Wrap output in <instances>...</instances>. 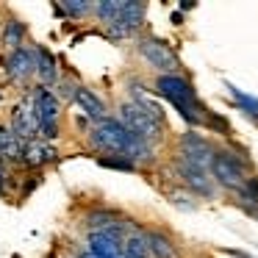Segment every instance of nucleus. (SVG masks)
<instances>
[{
    "mask_svg": "<svg viewBox=\"0 0 258 258\" xmlns=\"http://www.w3.org/2000/svg\"><path fill=\"white\" fill-rule=\"evenodd\" d=\"M86 145L97 153V156H119L128 158L136 167H150L156 164V145L134 136L117 117H106L95 125H86Z\"/></svg>",
    "mask_w": 258,
    "mask_h": 258,
    "instance_id": "nucleus-1",
    "label": "nucleus"
},
{
    "mask_svg": "<svg viewBox=\"0 0 258 258\" xmlns=\"http://www.w3.org/2000/svg\"><path fill=\"white\" fill-rule=\"evenodd\" d=\"M92 17L106 28V34L114 42L136 39L142 25H145L147 6L145 3H134V0H125V3H119V0H100V3H95Z\"/></svg>",
    "mask_w": 258,
    "mask_h": 258,
    "instance_id": "nucleus-2",
    "label": "nucleus"
},
{
    "mask_svg": "<svg viewBox=\"0 0 258 258\" xmlns=\"http://www.w3.org/2000/svg\"><path fill=\"white\" fill-rule=\"evenodd\" d=\"M156 92H158V97H164V100L180 114L183 122L195 125V128L206 125V117H208L211 108L200 103L197 89L191 86L189 78H183L180 73L178 75H158L156 78Z\"/></svg>",
    "mask_w": 258,
    "mask_h": 258,
    "instance_id": "nucleus-3",
    "label": "nucleus"
},
{
    "mask_svg": "<svg viewBox=\"0 0 258 258\" xmlns=\"http://www.w3.org/2000/svg\"><path fill=\"white\" fill-rule=\"evenodd\" d=\"M208 172H211V178L217 186H222V189H228V191H236V195H239L247 186V180L252 178L250 161H247L244 156H239V153L228 150V147H217Z\"/></svg>",
    "mask_w": 258,
    "mask_h": 258,
    "instance_id": "nucleus-4",
    "label": "nucleus"
},
{
    "mask_svg": "<svg viewBox=\"0 0 258 258\" xmlns=\"http://www.w3.org/2000/svg\"><path fill=\"white\" fill-rule=\"evenodd\" d=\"M31 103V111H34L36 122H39V139L45 142H56L58 134H61V103L53 95L47 86H31L25 92Z\"/></svg>",
    "mask_w": 258,
    "mask_h": 258,
    "instance_id": "nucleus-5",
    "label": "nucleus"
},
{
    "mask_svg": "<svg viewBox=\"0 0 258 258\" xmlns=\"http://www.w3.org/2000/svg\"><path fill=\"white\" fill-rule=\"evenodd\" d=\"M114 117H117L134 136L150 142V145H158V142L164 139V131H167V122H161L158 117H153L150 111H145L142 106H136V103H131V100L119 103Z\"/></svg>",
    "mask_w": 258,
    "mask_h": 258,
    "instance_id": "nucleus-6",
    "label": "nucleus"
},
{
    "mask_svg": "<svg viewBox=\"0 0 258 258\" xmlns=\"http://www.w3.org/2000/svg\"><path fill=\"white\" fill-rule=\"evenodd\" d=\"M136 53L150 70L158 75H178L180 73V58L178 53L169 47V42L158 39V36H136Z\"/></svg>",
    "mask_w": 258,
    "mask_h": 258,
    "instance_id": "nucleus-7",
    "label": "nucleus"
},
{
    "mask_svg": "<svg viewBox=\"0 0 258 258\" xmlns=\"http://www.w3.org/2000/svg\"><path fill=\"white\" fill-rule=\"evenodd\" d=\"M84 228L86 233H108V236H117V239H125L134 230V219L119 214L117 208L97 206L84 214Z\"/></svg>",
    "mask_w": 258,
    "mask_h": 258,
    "instance_id": "nucleus-8",
    "label": "nucleus"
},
{
    "mask_svg": "<svg viewBox=\"0 0 258 258\" xmlns=\"http://www.w3.org/2000/svg\"><path fill=\"white\" fill-rule=\"evenodd\" d=\"M172 169H175V178L178 183L189 191L191 197H203V200H214L217 197V183H214L211 172L208 169H200L195 164H186L180 158L172 161Z\"/></svg>",
    "mask_w": 258,
    "mask_h": 258,
    "instance_id": "nucleus-9",
    "label": "nucleus"
},
{
    "mask_svg": "<svg viewBox=\"0 0 258 258\" xmlns=\"http://www.w3.org/2000/svg\"><path fill=\"white\" fill-rule=\"evenodd\" d=\"M214 153H217V147H214L203 134L186 131V134L180 136V142H178V156L175 158H180V161H186V164H195V167H200V169H208L211 167Z\"/></svg>",
    "mask_w": 258,
    "mask_h": 258,
    "instance_id": "nucleus-10",
    "label": "nucleus"
},
{
    "mask_svg": "<svg viewBox=\"0 0 258 258\" xmlns=\"http://www.w3.org/2000/svg\"><path fill=\"white\" fill-rule=\"evenodd\" d=\"M3 70H6V78L17 86H31V81L36 78V56L34 47L25 45L20 50L9 53L6 61H3Z\"/></svg>",
    "mask_w": 258,
    "mask_h": 258,
    "instance_id": "nucleus-11",
    "label": "nucleus"
},
{
    "mask_svg": "<svg viewBox=\"0 0 258 258\" xmlns=\"http://www.w3.org/2000/svg\"><path fill=\"white\" fill-rule=\"evenodd\" d=\"M9 131L17 136L20 142H31V139H39V122H36L34 111H31V103L28 97L14 103L12 108V117H9Z\"/></svg>",
    "mask_w": 258,
    "mask_h": 258,
    "instance_id": "nucleus-12",
    "label": "nucleus"
},
{
    "mask_svg": "<svg viewBox=\"0 0 258 258\" xmlns=\"http://www.w3.org/2000/svg\"><path fill=\"white\" fill-rule=\"evenodd\" d=\"M58 161V150L53 142H45V139H31L23 145V167L34 169V172H42L45 167Z\"/></svg>",
    "mask_w": 258,
    "mask_h": 258,
    "instance_id": "nucleus-13",
    "label": "nucleus"
},
{
    "mask_svg": "<svg viewBox=\"0 0 258 258\" xmlns=\"http://www.w3.org/2000/svg\"><path fill=\"white\" fill-rule=\"evenodd\" d=\"M73 106L81 108V117L86 119V125H95V122H100V119L111 117V114H108L106 100H103V97L97 95L95 89H89V86H78Z\"/></svg>",
    "mask_w": 258,
    "mask_h": 258,
    "instance_id": "nucleus-14",
    "label": "nucleus"
},
{
    "mask_svg": "<svg viewBox=\"0 0 258 258\" xmlns=\"http://www.w3.org/2000/svg\"><path fill=\"white\" fill-rule=\"evenodd\" d=\"M84 247L92 258H125L122 239L108 236V233H86Z\"/></svg>",
    "mask_w": 258,
    "mask_h": 258,
    "instance_id": "nucleus-15",
    "label": "nucleus"
},
{
    "mask_svg": "<svg viewBox=\"0 0 258 258\" xmlns=\"http://www.w3.org/2000/svg\"><path fill=\"white\" fill-rule=\"evenodd\" d=\"M34 56H36V81H39V86L53 89L61 81V67H58L56 56L45 45H34Z\"/></svg>",
    "mask_w": 258,
    "mask_h": 258,
    "instance_id": "nucleus-16",
    "label": "nucleus"
},
{
    "mask_svg": "<svg viewBox=\"0 0 258 258\" xmlns=\"http://www.w3.org/2000/svg\"><path fill=\"white\" fill-rule=\"evenodd\" d=\"M0 45L6 47L9 53L20 50V47L28 45V25L23 23L20 17H6V23L0 25Z\"/></svg>",
    "mask_w": 258,
    "mask_h": 258,
    "instance_id": "nucleus-17",
    "label": "nucleus"
},
{
    "mask_svg": "<svg viewBox=\"0 0 258 258\" xmlns=\"http://www.w3.org/2000/svg\"><path fill=\"white\" fill-rule=\"evenodd\" d=\"M145 241L150 258H178V244L164 230H145Z\"/></svg>",
    "mask_w": 258,
    "mask_h": 258,
    "instance_id": "nucleus-18",
    "label": "nucleus"
},
{
    "mask_svg": "<svg viewBox=\"0 0 258 258\" xmlns=\"http://www.w3.org/2000/svg\"><path fill=\"white\" fill-rule=\"evenodd\" d=\"M228 92H230V97H233V103L241 108V111L247 114V117H252L258 122V97H252V95H247V92H241L239 86H233V84H228Z\"/></svg>",
    "mask_w": 258,
    "mask_h": 258,
    "instance_id": "nucleus-19",
    "label": "nucleus"
},
{
    "mask_svg": "<svg viewBox=\"0 0 258 258\" xmlns=\"http://www.w3.org/2000/svg\"><path fill=\"white\" fill-rule=\"evenodd\" d=\"M56 9L64 14V17L86 20V17H92V12H95V3H86V0H78V3H73V0H64V3H58Z\"/></svg>",
    "mask_w": 258,
    "mask_h": 258,
    "instance_id": "nucleus-20",
    "label": "nucleus"
},
{
    "mask_svg": "<svg viewBox=\"0 0 258 258\" xmlns=\"http://www.w3.org/2000/svg\"><path fill=\"white\" fill-rule=\"evenodd\" d=\"M78 86H81V84H75V81L61 78V81H58V84L53 86L50 92L58 97V103H61V106H73V103H75V92H78Z\"/></svg>",
    "mask_w": 258,
    "mask_h": 258,
    "instance_id": "nucleus-21",
    "label": "nucleus"
},
{
    "mask_svg": "<svg viewBox=\"0 0 258 258\" xmlns=\"http://www.w3.org/2000/svg\"><path fill=\"white\" fill-rule=\"evenodd\" d=\"M97 164L106 169H117V172H139L136 164H131L128 158H119V156H97Z\"/></svg>",
    "mask_w": 258,
    "mask_h": 258,
    "instance_id": "nucleus-22",
    "label": "nucleus"
},
{
    "mask_svg": "<svg viewBox=\"0 0 258 258\" xmlns=\"http://www.w3.org/2000/svg\"><path fill=\"white\" fill-rule=\"evenodd\" d=\"M9 186V172H6V161H0V195H6Z\"/></svg>",
    "mask_w": 258,
    "mask_h": 258,
    "instance_id": "nucleus-23",
    "label": "nucleus"
},
{
    "mask_svg": "<svg viewBox=\"0 0 258 258\" xmlns=\"http://www.w3.org/2000/svg\"><path fill=\"white\" fill-rule=\"evenodd\" d=\"M78 258H92V255H89V252H86V250H84V252H81V255H78Z\"/></svg>",
    "mask_w": 258,
    "mask_h": 258,
    "instance_id": "nucleus-24",
    "label": "nucleus"
}]
</instances>
